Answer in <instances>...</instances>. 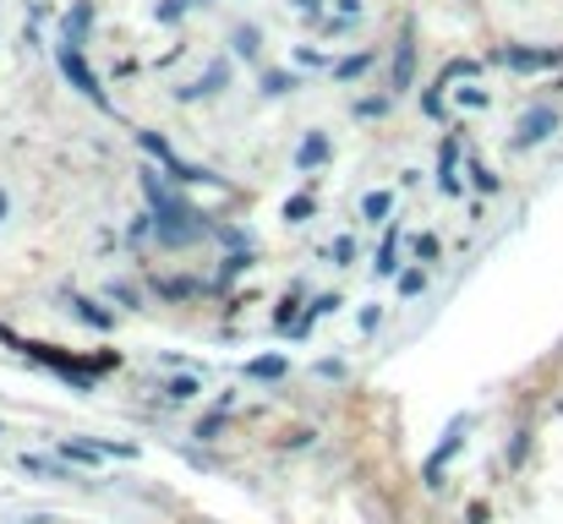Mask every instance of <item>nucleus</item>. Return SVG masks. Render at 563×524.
Listing matches in <instances>:
<instances>
[{
  "label": "nucleus",
  "mask_w": 563,
  "mask_h": 524,
  "mask_svg": "<svg viewBox=\"0 0 563 524\" xmlns=\"http://www.w3.org/2000/svg\"><path fill=\"white\" fill-rule=\"evenodd\" d=\"M88 16H93L88 5H77V11L66 16V44H82V33H88Z\"/></svg>",
  "instance_id": "11"
},
{
  "label": "nucleus",
  "mask_w": 563,
  "mask_h": 524,
  "mask_svg": "<svg viewBox=\"0 0 563 524\" xmlns=\"http://www.w3.org/2000/svg\"><path fill=\"white\" fill-rule=\"evenodd\" d=\"M388 208H394V197H388V191H373V197L362 202V213H367V219H383Z\"/></svg>",
  "instance_id": "16"
},
{
  "label": "nucleus",
  "mask_w": 563,
  "mask_h": 524,
  "mask_svg": "<svg viewBox=\"0 0 563 524\" xmlns=\"http://www.w3.org/2000/svg\"><path fill=\"white\" fill-rule=\"evenodd\" d=\"M454 454H460V426H454V432H449V443H443V448H438V454L427 459V481H438V470H443V465H449Z\"/></svg>",
  "instance_id": "9"
},
{
  "label": "nucleus",
  "mask_w": 563,
  "mask_h": 524,
  "mask_svg": "<svg viewBox=\"0 0 563 524\" xmlns=\"http://www.w3.org/2000/svg\"><path fill=\"white\" fill-rule=\"evenodd\" d=\"M504 60H509L515 71H537V66H553L559 55H553V49H509Z\"/></svg>",
  "instance_id": "5"
},
{
  "label": "nucleus",
  "mask_w": 563,
  "mask_h": 524,
  "mask_svg": "<svg viewBox=\"0 0 563 524\" xmlns=\"http://www.w3.org/2000/svg\"><path fill=\"white\" fill-rule=\"evenodd\" d=\"M77 317H82V323H93V328H115V317H110L104 306H93V301H77Z\"/></svg>",
  "instance_id": "12"
},
{
  "label": "nucleus",
  "mask_w": 563,
  "mask_h": 524,
  "mask_svg": "<svg viewBox=\"0 0 563 524\" xmlns=\"http://www.w3.org/2000/svg\"><path fill=\"white\" fill-rule=\"evenodd\" d=\"M246 371H252V377H285V371H290V360H285V355H257Z\"/></svg>",
  "instance_id": "10"
},
{
  "label": "nucleus",
  "mask_w": 563,
  "mask_h": 524,
  "mask_svg": "<svg viewBox=\"0 0 563 524\" xmlns=\"http://www.w3.org/2000/svg\"><path fill=\"white\" fill-rule=\"evenodd\" d=\"M5 213H11V202H5V191H0V219H5Z\"/></svg>",
  "instance_id": "24"
},
{
  "label": "nucleus",
  "mask_w": 563,
  "mask_h": 524,
  "mask_svg": "<svg viewBox=\"0 0 563 524\" xmlns=\"http://www.w3.org/2000/svg\"><path fill=\"white\" fill-rule=\"evenodd\" d=\"M421 285H427V274H421V268H410V274L399 279V296H421Z\"/></svg>",
  "instance_id": "20"
},
{
  "label": "nucleus",
  "mask_w": 563,
  "mask_h": 524,
  "mask_svg": "<svg viewBox=\"0 0 563 524\" xmlns=\"http://www.w3.org/2000/svg\"><path fill=\"white\" fill-rule=\"evenodd\" d=\"M410 77H416V44L405 38L399 55H394V88H410Z\"/></svg>",
  "instance_id": "6"
},
{
  "label": "nucleus",
  "mask_w": 563,
  "mask_h": 524,
  "mask_svg": "<svg viewBox=\"0 0 563 524\" xmlns=\"http://www.w3.org/2000/svg\"><path fill=\"white\" fill-rule=\"evenodd\" d=\"M367 60H373V55H351V60L334 66V77H356V71H367Z\"/></svg>",
  "instance_id": "19"
},
{
  "label": "nucleus",
  "mask_w": 563,
  "mask_h": 524,
  "mask_svg": "<svg viewBox=\"0 0 563 524\" xmlns=\"http://www.w3.org/2000/svg\"><path fill=\"white\" fill-rule=\"evenodd\" d=\"M224 77H230V66H213V71H208V77H202L197 88H187V99H202V93H213V88H219Z\"/></svg>",
  "instance_id": "14"
},
{
  "label": "nucleus",
  "mask_w": 563,
  "mask_h": 524,
  "mask_svg": "<svg viewBox=\"0 0 563 524\" xmlns=\"http://www.w3.org/2000/svg\"><path fill=\"white\" fill-rule=\"evenodd\" d=\"M22 470H33V476H49V481H71L60 465H44V459H22Z\"/></svg>",
  "instance_id": "15"
},
{
  "label": "nucleus",
  "mask_w": 563,
  "mask_h": 524,
  "mask_svg": "<svg viewBox=\"0 0 563 524\" xmlns=\"http://www.w3.org/2000/svg\"><path fill=\"white\" fill-rule=\"evenodd\" d=\"M60 71H66V82H71L82 99H93L99 110H110V93L99 88V77H93L88 60H82V44H60Z\"/></svg>",
  "instance_id": "3"
},
{
  "label": "nucleus",
  "mask_w": 563,
  "mask_h": 524,
  "mask_svg": "<svg viewBox=\"0 0 563 524\" xmlns=\"http://www.w3.org/2000/svg\"><path fill=\"white\" fill-rule=\"evenodd\" d=\"M454 154H460L454 143H443V154H438V186H443L449 197L460 191V175H454Z\"/></svg>",
  "instance_id": "7"
},
{
  "label": "nucleus",
  "mask_w": 563,
  "mask_h": 524,
  "mask_svg": "<svg viewBox=\"0 0 563 524\" xmlns=\"http://www.w3.org/2000/svg\"><path fill=\"white\" fill-rule=\"evenodd\" d=\"M154 230H159V241L165 246H191V241H202L208 235V219L197 213V208H187V202H176V197H165L159 208H154Z\"/></svg>",
  "instance_id": "1"
},
{
  "label": "nucleus",
  "mask_w": 563,
  "mask_h": 524,
  "mask_svg": "<svg viewBox=\"0 0 563 524\" xmlns=\"http://www.w3.org/2000/svg\"><path fill=\"white\" fill-rule=\"evenodd\" d=\"M235 49H241V55H252V49H257V33H252V27H241V33H235Z\"/></svg>",
  "instance_id": "22"
},
{
  "label": "nucleus",
  "mask_w": 563,
  "mask_h": 524,
  "mask_svg": "<svg viewBox=\"0 0 563 524\" xmlns=\"http://www.w3.org/2000/svg\"><path fill=\"white\" fill-rule=\"evenodd\" d=\"M323 159H329V137H307V143L296 148V165H301V170H312V165H323Z\"/></svg>",
  "instance_id": "8"
},
{
  "label": "nucleus",
  "mask_w": 563,
  "mask_h": 524,
  "mask_svg": "<svg viewBox=\"0 0 563 524\" xmlns=\"http://www.w3.org/2000/svg\"><path fill=\"white\" fill-rule=\"evenodd\" d=\"M137 143H143V148H148V154H154V159L170 170V180H176V186H213V180H219V175H208V170H197V165H187V159H176V154H170V143H165L159 132H137Z\"/></svg>",
  "instance_id": "2"
},
{
  "label": "nucleus",
  "mask_w": 563,
  "mask_h": 524,
  "mask_svg": "<svg viewBox=\"0 0 563 524\" xmlns=\"http://www.w3.org/2000/svg\"><path fill=\"white\" fill-rule=\"evenodd\" d=\"M351 257H356V241H351V235H345V241H334V263H351Z\"/></svg>",
  "instance_id": "23"
},
{
  "label": "nucleus",
  "mask_w": 563,
  "mask_h": 524,
  "mask_svg": "<svg viewBox=\"0 0 563 524\" xmlns=\"http://www.w3.org/2000/svg\"><path fill=\"white\" fill-rule=\"evenodd\" d=\"M471 175H476V186H482V191H498V175H493V170H482V165H471Z\"/></svg>",
  "instance_id": "21"
},
{
  "label": "nucleus",
  "mask_w": 563,
  "mask_h": 524,
  "mask_svg": "<svg viewBox=\"0 0 563 524\" xmlns=\"http://www.w3.org/2000/svg\"><path fill=\"white\" fill-rule=\"evenodd\" d=\"M307 213H312V197H307V191H301V197H290V202H285V219H296V224H301V219H307Z\"/></svg>",
  "instance_id": "18"
},
{
  "label": "nucleus",
  "mask_w": 563,
  "mask_h": 524,
  "mask_svg": "<svg viewBox=\"0 0 563 524\" xmlns=\"http://www.w3.org/2000/svg\"><path fill=\"white\" fill-rule=\"evenodd\" d=\"M170 399H176V404L197 399V377H176V382H170Z\"/></svg>",
  "instance_id": "17"
},
{
  "label": "nucleus",
  "mask_w": 563,
  "mask_h": 524,
  "mask_svg": "<svg viewBox=\"0 0 563 524\" xmlns=\"http://www.w3.org/2000/svg\"><path fill=\"white\" fill-rule=\"evenodd\" d=\"M394 252H399V235L388 230V235H383V246H377V274H394Z\"/></svg>",
  "instance_id": "13"
},
{
  "label": "nucleus",
  "mask_w": 563,
  "mask_h": 524,
  "mask_svg": "<svg viewBox=\"0 0 563 524\" xmlns=\"http://www.w3.org/2000/svg\"><path fill=\"white\" fill-rule=\"evenodd\" d=\"M553 126H559V115H553V110H531V115L520 121V137H515V143H520V148H531V143L553 137Z\"/></svg>",
  "instance_id": "4"
}]
</instances>
